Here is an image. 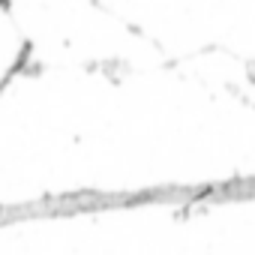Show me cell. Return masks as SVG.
Returning a JSON list of instances; mask_svg holds the SVG:
<instances>
[{"mask_svg": "<svg viewBox=\"0 0 255 255\" xmlns=\"http://www.w3.org/2000/svg\"><path fill=\"white\" fill-rule=\"evenodd\" d=\"M0 6H6V0H0Z\"/></svg>", "mask_w": 255, "mask_h": 255, "instance_id": "cell-1", "label": "cell"}]
</instances>
